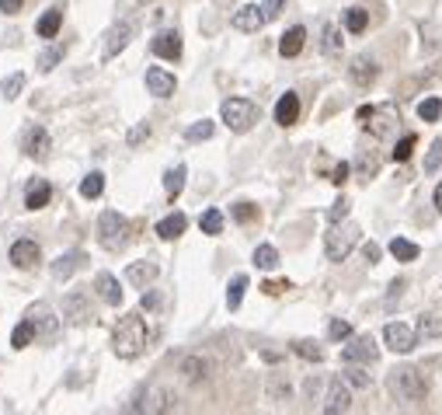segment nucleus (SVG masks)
Masks as SVG:
<instances>
[{
  "instance_id": "nucleus-55",
  "label": "nucleus",
  "mask_w": 442,
  "mask_h": 415,
  "mask_svg": "<svg viewBox=\"0 0 442 415\" xmlns=\"http://www.w3.org/2000/svg\"><path fill=\"white\" fill-rule=\"evenodd\" d=\"M157 304H161V297H157V293H143V300H140V307H143V311H154Z\"/></svg>"
},
{
  "instance_id": "nucleus-54",
  "label": "nucleus",
  "mask_w": 442,
  "mask_h": 415,
  "mask_svg": "<svg viewBox=\"0 0 442 415\" xmlns=\"http://www.w3.org/2000/svg\"><path fill=\"white\" fill-rule=\"evenodd\" d=\"M268 394H272V398H285V394H289V384H282V380H272V384H268Z\"/></svg>"
},
{
  "instance_id": "nucleus-13",
  "label": "nucleus",
  "mask_w": 442,
  "mask_h": 415,
  "mask_svg": "<svg viewBox=\"0 0 442 415\" xmlns=\"http://www.w3.org/2000/svg\"><path fill=\"white\" fill-rule=\"evenodd\" d=\"M63 321L67 325H87L91 321V304L84 293H67L63 297Z\"/></svg>"
},
{
  "instance_id": "nucleus-11",
  "label": "nucleus",
  "mask_w": 442,
  "mask_h": 415,
  "mask_svg": "<svg viewBox=\"0 0 442 415\" xmlns=\"http://www.w3.org/2000/svg\"><path fill=\"white\" fill-rule=\"evenodd\" d=\"M28 321L35 328V338H52L60 332V314H52L49 304H32L28 307Z\"/></svg>"
},
{
  "instance_id": "nucleus-41",
  "label": "nucleus",
  "mask_w": 442,
  "mask_h": 415,
  "mask_svg": "<svg viewBox=\"0 0 442 415\" xmlns=\"http://www.w3.org/2000/svg\"><path fill=\"white\" fill-rule=\"evenodd\" d=\"M209 136H212V123H209V119H202V123L185 129V140H188V143H199V140H209Z\"/></svg>"
},
{
  "instance_id": "nucleus-26",
  "label": "nucleus",
  "mask_w": 442,
  "mask_h": 415,
  "mask_svg": "<svg viewBox=\"0 0 442 415\" xmlns=\"http://www.w3.org/2000/svg\"><path fill=\"white\" fill-rule=\"evenodd\" d=\"M303 45H307V28H303V25H293V28L279 39V52L282 56H300Z\"/></svg>"
},
{
  "instance_id": "nucleus-33",
  "label": "nucleus",
  "mask_w": 442,
  "mask_h": 415,
  "mask_svg": "<svg viewBox=\"0 0 442 415\" xmlns=\"http://www.w3.org/2000/svg\"><path fill=\"white\" fill-rule=\"evenodd\" d=\"M366 25H369L366 7H348V11H345V28H348L352 35H362V32H366Z\"/></svg>"
},
{
  "instance_id": "nucleus-50",
  "label": "nucleus",
  "mask_w": 442,
  "mask_h": 415,
  "mask_svg": "<svg viewBox=\"0 0 442 415\" xmlns=\"http://www.w3.org/2000/svg\"><path fill=\"white\" fill-rule=\"evenodd\" d=\"M254 216H258V206H254V203H237V206H234V220H237V223H251Z\"/></svg>"
},
{
  "instance_id": "nucleus-18",
  "label": "nucleus",
  "mask_w": 442,
  "mask_h": 415,
  "mask_svg": "<svg viewBox=\"0 0 442 415\" xmlns=\"http://www.w3.org/2000/svg\"><path fill=\"white\" fill-rule=\"evenodd\" d=\"M84 262H87L84 251H67V255H60V258L52 262V280H70L77 269H84Z\"/></svg>"
},
{
  "instance_id": "nucleus-2",
  "label": "nucleus",
  "mask_w": 442,
  "mask_h": 415,
  "mask_svg": "<svg viewBox=\"0 0 442 415\" xmlns=\"http://www.w3.org/2000/svg\"><path fill=\"white\" fill-rule=\"evenodd\" d=\"M387 391L397 398V402H421L425 394H429V384H425V377L418 367H394L390 374H387Z\"/></svg>"
},
{
  "instance_id": "nucleus-8",
  "label": "nucleus",
  "mask_w": 442,
  "mask_h": 415,
  "mask_svg": "<svg viewBox=\"0 0 442 415\" xmlns=\"http://www.w3.org/2000/svg\"><path fill=\"white\" fill-rule=\"evenodd\" d=\"M352 409V391L345 384V377L327 380V394H324V415H348Z\"/></svg>"
},
{
  "instance_id": "nucleus-15",
  "label": "nucleus",
  "mask_w": 442,
  "mask_h": 415,
  "mask_svg": "<svg viewBox=\"0 0 442 415\" xmlns=\"http://www.w3.org/2000/svg\"><path fill=\"white\" fill-rule=\"evenodd\" d=\"M39 258H42V251H39V245H35L32 238H21V241L11 245V262H14L18 269H35Z\"/></svg>"
},
{
  "instance_id": "nucleus-12",
  "label": "nucleus",
  "mask_w": 442,
  "mask_h": 415,
  "mask_svg": "<svg viewBox=\"0 0 442 415\" xmlns=\"http://www.w3.org/2000/svg\"><path fill=\"white\" fill-rule=\"evenodd\" d=\"M265 21H268V18H265L261 4H244V7L234 11V18H230V25H234L237 32H258Z\"/></svg>"
},
{
  "instance_id": "nucleus-43",
  "label": "nucleus",
  "mask_w": 442,
  "mask_h": 415,
  "mask_svg": "<svg viewBox=\"0 0 442 415\" xmlns=\"http://www.w3.org/2000/svg\"><path fill=\"white\" fill-rule=\"evenodd\" d=\"M60 60H63V49H60V45H49V49L39 56V70H42V74H49Z\"/></svg>"
},
{
  "instance_id": "nucleus-45",
  "label": "nucleus",
  "mask_w": 442,
  "mask_h": 415,
  "mask_svg": "<svg viewBox=\"0 0 442 415\" xmlns=\"http://www.w3.org/2000/svg\"><path fill=\"white\" fill-rule=\"evenodd\" d=\"M356 171H359L362 182H369V178L376 175V157H373V154H359V161H356Z\"/></svg>"
},
{
  "instance_id": "nucleus-47",
  "label": "nucleus",
  "mask_w": 442,
  "mask_h": 415,
  "mask_svg": "<svg viewBox=\"0 0 442 415\" xmlns=\"http://www.w3.org/2000/svg\"><path fill=\"white\" fill-rule=\"evenodd\" d=\"M414 143H418V140H414V133H411V136H401V140H397V147H394V161H407V157H411V150H414Z\"/></svg>"
},
{
  "instance_id": "nucleus-7",
  "label": "nucleus",
  "mask_w": 442,
  "mask_h": 415,
  "mask_svg": "<svg viewBox=\"0 0 442 415\" xmlns=\"http://www.w3.org/2000/svg\"><path fill=\"white\" fill-rule=\"evenodd\" d=\"M178 374H181L185 384H205L212 377V360L202 356V353H185L178 360Z\"/></svg>"
},
{
  "instance_id": "nucleus-60",
  "label": "nucleus",
  "mask_w": 442,
  "mask_h": 415,
  "mask_svg": "<svg viewBox=\"0 0 442 415\" xmlns=\"http://www.w3.org/2000/svg\"><path fill=\"white\" fill-rule=\"evenodd\" d=\"M216 4H223V7H227V4H230V0H216Z\"/></svg>"
},
{
  "instance_id": "nucleus-1",
  "label": "nucleus",
  "mask_w": 442,
  "mask_h": 415,
  "mask_svg": "<svg viewBox=\"0 0 442 415\" xmlns=\"http://www.w3.org/2000/svg\"><path fill=\"white\" fill-rule=\"evenodd\" d=\"M147 321L143 314H125L119 325H115V335H112V353L119 360H136L143 349H147Z\"/></svg>"
},
{
  "instance_id": "nucleus-51",
  "label": "nucleus",
  "mask_w": 442,
  "mask_h": 415,
  "mask_svg": "<svg viewBox=\"0 0 442 415\" xmlns=\"http://www.w3.org/2000/svg\"><path fill=\"white\" fill-rule=\"evenodd\" d=\"M348 199H345V196H341V199H338V203H334V206H331V213H327V223H341V220H345V216H348Z\"/></svg>"
},
{
  "instance_id": "nucleus-32",
  "label": "nucleus",
  "mask_w": 442,
  "mask_h": 415,
  "mask_svg": "<svg viewBox=\"0 0 442 415\" xmlns=\"http://www.w3.org/2000/svg\"><path fill=\"white\" fill-rule=\"evenodd\" d=\"M185 175H188V167L185 165H174L167 175H164V189H167V196H178V192L185 189Z\"/></svg>"
},
{
  "instance_id": "nucleus-35",
  "label": "nucleus",
  "mask_w": 442,
  "mask_h": 415,
  "mask_svg": "<svg viewBox=\"0 0 442 415\" xmlns=\"http://www.w3.org/2000/svg\"><path fill=\"white\" fill-rule=\"evenodd\" d=\"M101 192H105V175H101V171H91L81 182V196L84 199H98Z\"/></svg>"
},
{
  "instance_id": "nucleus-30",
  "label": "nucleus",
  "mask_w": 442,
  "mask_h": 415,
  "mask_svg": "<svg viewBox=\"0 0 442 415\" xmlns=\"http://www.w3.org/2000/svg\"><path fill=\"white\" fill-rule=\"evenodd\" d=\"M390 255H394L397 262H414V258L421 255V248H418L414 241H407V238H394V241H390Z\"/></svg>"
},
{
  "instance_id": "nucleus-49",
  "label": "nucleus",
  "mask_w": 442,
  "mask_h": 415,
  "mask_svg": "<svg viewBox=\"0 0 442 415\" xmlns=\"http://www.w3.org/2000/svg\"><path fill=\"white\" fill-rule=\"evenodd\" d=\"M143 140H150V123L132 126V129H129V136H125V143H129V147H140Z\"/></svg>"
},
{
  "instance_id": "nucleus-48",
  "label": "nucleus",
  "mask_w": 442,
  "mask_h": 415,
  "mask_svg": "<svg viewBox=\"0 0 442 415\" xmlns=\"http://www.w3.org/2000/svg\"><path fill=\"white\" fill-rule=\"evenodd\" d=\"M439 167H442V140H436V143H432V150H429V157H425V171H429V175H436Z\"/></svg>"
},
{
  "instance_id": "nucleus-27",
  "label": "nucleus",
  "mask_w": 442,
  "mask_h": 415,
  "mask_svg": "<svg viewBox=\"0 0 442 415\" xmlns=\"http://www.w3.org/2000/svg\"><path fill=\"white\" fill-rule=\"evenodd\" d=\"M185 227H188V216H185V213H171V216H164L161 223H157V238L174 241V238L185 234Z\"/></svg>"
},
{
  "instance_id": "nucleus-16",
  "label": "nucleus",
  "mask_w": 442,
  "mask_h": 415,
  "mask_svg": "<svg viewBox=\"0 0 442 415\" xmlns=\"http://www.w3.org/2000/svg\"><path fill=\"white\" fill-rule=\"evenodd\" d=\"M174 87H178L174 74H167V70H161V67H150V70H147V91H150L154 98H167V94H174Z\"/></svg>"
},
{
  "instance_id": "nucleus-6",
  "label": "nucleus",
  "mask_w": 442,
  "mask_h": 415,
  "mask_svg": "<svg viewBox=\"0 0 442 415\" xmlns=\"http://www.w3.org/2000/svg\"><path fill=\"white\" fill-rule=\"evenodd\" d=\"M359 123L369 129V136L387 140V136L397 129V109H394V105H362Z\"/></svg>"
},
{
  "instance_id": "nucleus-38",
  "label": "nucleus",
  "mask_w": 442,
  "mask_h": 415,
  "mask_svg": "<svg viewBox=\"0 0 442 415\" xmlns=\"http://www.w3.org/2000/svg\"><path fill=\"white\" fill-rule=\"evenodd\" d=\"M293 353H296V356H303V360H310V363H321V360H324V349L317 345V342H310V338L293 342Z\"/></svg>"
},
{
  "instance_id": "nucleus-20",
  "label": "nucleus",
  "mask_w": 442,
  "mask_h": 415,
  "mask_svg": "<svg viewBox=\"0 0 442 415\" xmlns=\"http://www.w3.org/2000/svg\"><path fill=\"white\" fill-rule=\"evenodd\" d=\"M49 199H52V185H49L45 178H32L28 189H25V206L42 209V206H49Z\"/></svg>"
},
{
  "instance_id": "nucleus-59",
  "label": "nucleus",
  "mask_w": 442,
  "mask_h": 415,
  "mask_svg": "<svg viewBox=\"0 0 442 415\" xmlns=\"http://www.w3.org/2000/svg\"><path fill=\"white\" fill-rule=\"evenodd\" d=\"M432 199H436V209H439V213H442V182H439V185H436V196H432Z\"/></svg>"
},
{
  "instance_id": "nucleus-46",
  "label": "nucleus",
  "mask_w": 442,
  "mask_h": 415,
  "mask_svg": "<svg viewBox=\"0 0 442 415\" xmlns=\"http://www.w3.org/2000/svg\"><path fill=\"white\" fill-rule=\"evenodd\" d=\"M21 87H25V74H11L7 81H4V98L11 101V98H18L21 94Z\"/></svg>"
},
{
  "instance_id": "nucleus-9",
  "label": "nucleus",
  "mask_w": 442,
  "mask_h": 415,
  "mask_svg": "<svg viewBox=\"0 0 442 415\" xmlns=\"http://www.w3.org/2000/svg\"><path fill=\"white\" fill-rule=\"evenodd\" d=\"M341 360H345V363H376V360H380V345H376L373 335H359V338H352V342L341 349Z\"/></svg>"
},
{
  "instance_id": "nucleus-19",
  "label": "nucleus",
  "mask_w": 442,
  "mask_h": 415,
  "mask_svg": "<svg viewBox=\"0 0 442 415\" xmlns=\"http://www.w3.org/2000/svg\"><path fill=\"white\" fill-rule=\"evenodd\" d=\"M296 119H300V94H296V91H285L279 101H276V123L293 126Z\"/></svg>"
},
{
  "instance_id": "nucleus-10",
  "label": "nucleus",
  "mask_w": 442,
  "mask_h": 415,
  "mask_svg": "<svg viewBox=\"0 0 442 415\" xmlns=\"http://www.w3.org/2000/svg\"><path fill=\"white\" fill-rule=\"evenodd\" d=\"M383 342H387L390 353H411L414 342H418V332H414L411 325H404V321H390V325L383 328Z\"/></svg>"
},
{
  "instance_id": "nucleus-37",
  "label": "nucleus",
  "mask_w": 442,
  "mask_h": 415,
  "mask_svg": "<svg viewBox=\"0 0 442 415\" xmlns=\"http://www.w3.org/2000/svg\"><path fill=\"white\" fill-rule=\"evenodd\" d=\"M199 227H202V234L216 238V234L223 231V213H220V209H205L199 216Z\"/></svg>"
},
{
  "instance_id": "nucleus-58",
  "label": "nucleus",
  "mask_w": 442,
  "mask_h": 415,
  "mask_svg": "<svg viewBox=\"0 0 442 415\" xmlns=\"http://www.w3.org/2000/svg\"><path fill=\"white\" fill-rule=\"evenodd\" d=\"M289 287V283H282V280H276V283H265V293H282Z\"/></svg>"
},
{
  "instance_id": "nucleus-17",
  "label": "nucleus",
  "mask_w": 442,
  "mask_h": 415,
  "mask_svg": "<svg viewBox=\"0 0 442 415\" xmlns=\"http://www.w3.org/2000/svg\"><path fill=\"white\" fill-rule=\"evenodd\" d=\"M122 415H164V412L157 409L154 391H136V394L122 405Z\"/></svg>"
},
{
  "instance_id": "nucleus-28",
  "label": "nucleus",
  "mask_w": 442,
  "mask_h": 415,
  "mask_svg": "<svg viewBox=\"0 0 442 415\" xmlns=\"http://www.w3.org/2000/svg\"><path fill=\"white\" fill-rule=\"evenodd\" d=\"M60 25H63V7H49L39 18V25H35V35L52 39V35H60Z\"/></svg>"
},
{
  "instance_id": "nucleus-29",
  "label": "nucleus",
  "mask_w": 442,
  "mask_h": 415,
  "mask_svg": "<svg viewBox=\"0 0 442 415\" xmlns=\"http://www.w3.org/2000/svg\"><path fill=\"white\" fill-rule=\"evenodd\" d=\"M321 52L324 56H341V32H338V25H324Z\"/></svg>"
},
{
  "instance_id": "nucleus-4",
  "label": "nucleus",
  "mask_w": 442,
  "mask_h": 415,
  "mask_svg": "<svg viewBox=\"0 0 442 415\" xmlns=\"http://www.w3.org/2000/svg\"><path fill=\"white\" fill-rule=\"evenodd\" d=\"M125 241H129V220L119 209H105L98 216V245L108 251H119Z\"/></svg>"
},
{
  "instance_id": "nucleus-14",
  "label": "nucleus",
  "mask_w": 442,
  "mask_h": 415,
  "mask_svg": "<svg viewBox=\"0 0 442 415\" xmlns=\"http://www.w3.org/2000/svg\"><path fill=\"white\" fill-rule=\"evenodd\" d=\"M376 74H380V67H376L373 56H356L348 63V81L356 84V87H369V84L376 81Z\"/></svg>"
},
{
  "instance_id": "nucleus-3",
  "label": "nucleus",
  "mask_w": 442,
  "mask_h": 415,
  "mask_svg": "<svg viewBox=\"0 0 442 415\" xmlns=\"http://www.w3.org/2000/svg\"><path fill=\"white\" fill-rule=\"evenodd\" d=\"M356 241H359V227L352 220H341V223H331V231L324 238V251L331 262H345L348 251L356 248Z\"/></svg>"
},
{
  "instance_id": "nucleus-52",
  "label": "nucleus",
  "mask_w": 442,
  "mask_h": 415,
  "mask_svg": "<svg viewBox=\"0 0 442 415\" xmlns=\"http://www.w3.org/2000/svg\"><path fill=\"white\" fill-rule=\"evenodd\" d=\"M348 171H352V167L345 165V161H341V165H334V171H331V182H334V185H345V182H348Z\"/></svg>"
},
{
  "instance_id": "nucleus-39",
  "label": "nucleus",
  "mask_w": 442,
  "mask_h": 415,
  "mask_svg": "<svg viewBox=\"0 0 442 415\" xmlns=\"http://www.w3.org/2000/svg\"><path fill=\"white\" fill-rule=\"evenodd\" d=\"M439 116H442V98H425V101H418V119L439 123Z\"/></svg>"
},
{
  "instance_id": "nucleus-25",
  "label": "nucleus",
  "mask_w": 442,
  "mask_h": 415,
  "mask_svg": "<svg viewBox=\"0 0 442 415\" xmlns=\"http://www.w3.org/2000/svg\"><path fill=\"white\" fill-rule=\"evenodd\" d=\"M157 272H161V269H157L154 262H132V265L125 269V280H129L132 287H150V283L157 280Z\"/></svg>"
},
{
  "instance_id": "nucleus-24",
  "label": "nucleus",
  "mask_w": 442,
  "mask_h": 415,
  "mask_svg": "<svg viewBox=\"0 0 442 415\" xmlns=\"http://www.w3.org/2000/svg\"><path fill=\"white\" fill-rule=\"evenodd\" d=\"M25 154L35 157V161H42V157L49 154V133H45L42 126H32V129L25 133Z\"/></svg>"
},
{
  "instance_id": "nucleus-42",
  "label": "nucleus",
  "mask_w": 442,
  "mask_h": 415,
  "mask_svg": "<svg viewBox=\"0 0 442 415\" xmlns=\"http://www.w3.org/2000/svg\"><path fill=\"white\" fill-rule=\"evenodd\" d=\"M327 338H331V342H345V338H352V325L341 321V318H334V321L327 325Z\"/></svg>"
},
{
  "instance_id": "nucleus-40",
  "label": "nucleus",
  "mask_w": 442,
  "mask_h": 415,
  "mask_svg": "<svg viewBox=\"0 0 442 415\" xmlns=\"http://www.w3.org/2000/svg\"><path fill=\"white\" fill-rule=\"evenodd\" d=\"M32 338H35V328H32V321L25 318V321H21V325L14 328V335H11V345H14V349H25V345H28Z\"/></svg>"
},
{
  "instance_id": "nucleus-53",
  "label": "nucleus",
  "mask_w": 442,
  "mask_h": 415,
  "mask_svg": "<svg viewBox=\"0 0 442 415\" xmlns=\"http://www.w3.org/2000/svg\"><path fill=\"white\" fill-rule=\"evenodd\" d=\"M282 4H285V0H265V4H261V11H265V18H268V21L282 14Z\"/></svg>"
},
{
  "instance_id": "nucleus-57",
  "label": "nucleus",
  "mask_w": 442,
  "mask_h": 415,
  "mask_svg": "<svg viewBox=\"0 0 442 415\" xmlns=\"http://www.w3.org/2000/svg\"><path fill=\"white\" fill-rule=\"evenodd\" d=\"M21 4H25V0H0V11H4V14H18Z\"/></svg>"
},
{
  "instance_id": "nucleus-44",
  "label": "nucleus",
  "mask_w": 442,
  "mask_h": 415,
  "mask_svg": "<svg viewBox=\"0 0 442 415\" xmlns=\"http://www.w3.org/2000/svg\"><path fill=\"white\" fill-rule=\"evenodd\" d=\"M352 367V363H348ZM341 377H345V384L348 387H369L373 380H369V374L366 370H359V367H352V370H341Z\"/></svg>"
},
{
  "instance_id": "nucleus-23",
  "label": "nucleus",
  "mask_w": 442,
  "mask_h": 415,
  "mask_svg": "<svg viewBox=\"0 0 442 415\" xmlns=\"http://www.w3.org/2000/svg\"><path fill=\"white\" fill-rule=\"evenodd\" d=\"M94 290H98V297H101L105 304H112V307H119L122 304V287H119V280H115L112 272H98Z\"/></svg>"
},
{
  "instance_id": "nucleus-36",
  "label": "nucleus",
  "mask_w": 442,
  "mask_h": 415,
  "mask_svg": "<svg viewBox=\"0 0 442 415\" xmlns=\"http://www.w3.org/2000/svg\"><path fill=\"white\" fill-rule=\"evenodd\" d=\"M254 265L265 269V272H272V269L279 265V251L272 248V245H258V248H254Z\"/></svg>"
},
{
  "instance_id": "nucleus-31",
  "label": "nucleus",
  "mask_w": 442,
  "mask_h": 415,
  "mask_svg": "<svg viewBox=\"0 0 442 415\" xmlns=\"http://www.w3.org/2000/svg\"><path fill=\"white\" fill-rule=\"evenodd\" d=\"M244 290H247V276L237 272V276L230 280V287H227V307H230V311H237V307H241Z\"/></svg>"
},
{
  "instance_id": "nucleus-56",
  "label": "nucleus",
  "mask_w": 442,
  "mask_h": 415,
  "mask_svg": "<svg viewBox=\"0 0 442 415\" xmlns=\"http://www.w3.org/2000/svg\"><path fill=\"white\" fill-rule=\"evenodd\" d=\"M362 255H366V262H369V265H373V262H380V245H373V241H369V245L362 248Z\"/></svg>"
},
{
  "instance_id": "nucleus-21",
  "label": "nucleus",
  "mask_w": 442,
  "mask_h": 415,
  "mask_svg": "<svg viewBox=\"0 0 442 415\" xmlns=\"http://www.w3.org/2000/svg\"><path fill=\"white\" fill-rule=\"evenodd\" d=\"M129 39H132V25H129V21H119V25L108 32V42H105V60H115L122 49L129 45Z\"/></svg>"
},
{
  "instance_id": "nucleus-34",
  "label": "nucleus",
  "mask_w": 442,
  "mask_h": 415,
  "mask_svg": "<svg viewBox=\"0 0 442 415\" xmlns=\"http://www.w3.org/2000/svg\"><path fill=\"white\" fill-rule=\"evenodd\" d=\"M418 335L421 338H442V314H421L418 318Z\"/></svg>"
},
{
  "instance_id": "nucleus-22",
  "label": "nucleus",
  "mask_w": 442,
  "mask_h": 415,
  "mask_svg": "<svg viewBox=\"0 0 442 415\" xmlns=\"http://www.w3.org/2000/svg\"><path fill=\"white\" fill-rule=\"evenodd\" d=\"M150 49H154V56H161V60H178V56H181V35H178V32H161L157 39L150 42Z\"/></svg>"
},
{
  "instance_id": "nucleus-5",
  "label": "nucleus",
  "mask_w": 442,
  "mask_h": 415,
  "mask_svg": "<svg viewBox=\"0 0 442 415\" xmlns=\"http://www.w3.org/2000/svg\"><path fill=\"white\" fill-rule=\"evenodd\" d=\"M220 119H223V126H227L230 133H247L251 126L258 123V109H254V101H247V98H227V101L220 105Z\"/></svg>"
}]
</instances>
